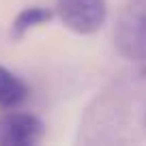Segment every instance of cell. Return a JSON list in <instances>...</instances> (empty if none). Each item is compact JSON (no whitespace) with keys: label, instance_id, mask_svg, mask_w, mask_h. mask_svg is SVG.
<instances>
[{"label":"cell","instance_id":"3957f363","mask_svg":"<svg viewBox=\"0 0 146 146\" xmlns=\"http://www.w3.org/2000/svg\"><path fill=\"white\" fill-rule=\"evenodd\" d=\"M45 135V123L30 112L9 110L0 116V146H35Z\"/></svg>","mask_w":146,"mask_h":146},{"label":"cell","instance_id":"277c9868","mask_svg":"<svg viewBox=\"0 0 146 146\" xmlns=\"http://www.w3.org/2000/svg\"><path fill=\"white\" fill-rule=\"evenodd\" d=\"M54 17H56V11L52 9V7L30 5V7H26V9H22L15 15V19L11 22V28H9L11 41H22L30 30L43 26V24H50Z\"/></svg>","mask_w":146,"mask_h":146},{"label":"cell","instance_id":"7a4b0ae2","mask_svg":"<svg viewBox=\"0 0 146 146\" xmlns=\"http://www.w3.org/2000/svg\"><path fill=\"white\" fill-rule=\"evenodd\" d=\"M56 17L75 35H95L108 19V0H56Z\"/></svg>","mask_w":146,"mask_h":146},{"label":"cell","instance_id":"5b68a950","mask_svg":"<svg viewBox=\"0 0 146 146\" xmlns=\"http://www.w3.org/2000/svg\"><path fill=\"white\" fill-rule=\"evenodd\" d=\"M30 95L28 84L17 73L0 64V108L2 110H17Z\"/></svg>","mask_w":146,"mask_h":146},{"label":"cell","instance_id":"8992f818","mask_svg":"<svg viewBox=\"0 0 146 146\" xmlns=\"http://www.w3.org/2000/svg\"><path fill=\"white\" fill-rule=\"evenodd\" d=\"M144 125H146V112H144Z\"/></svg>","mask_w":146,"mask_h":146},{"label":"cell","instance_id":"6da1fadb","mask_svg":"<svg viewBox=\"0 0 146 146\" xmlns=\"http://www.w3.org/2000/svg\"><path fill=\"white\" fill-rule=\"evenodd\" d=\"M114 47L123 58L146 62V0H127L116 17Z\"/></svg>","mask_w":146,"mask_h":146}]
</instances>
